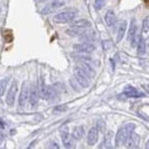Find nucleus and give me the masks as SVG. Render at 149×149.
I'll use <instances>...</instances> for the list:
<instances>
[{
    "label": "nucleus",
    "instance_id": "nucleus-25",
    "mask_svg": "<svg viewBox=\"0 0 149 149\" xmlns=\"http://www.w3.org/2000/svg\"><path fill=\"white\" fill-rule=\"evenodd\" d=\"M106 1L107 0H94V8L96 10L102 9L104 7V5H106Z\"/></svg>",
    "mask_w": 149,
    "mask_h": 149
},
{
    "label": "nucleus",
    "instance_id": "nucleus-27",
    "mask_svg": "<svg viewBox=\"0 0 149 149\" xmlns=\"http://www.w3.org/2000/svg\"><path fill=\"white\" fill-rule=\"evenodd\" d=\"M0 127H1V129H5V124L2 123V120H1V119H0Z\"/></svg>",
    "mask_w": 149,
    "mask_h": 149
},
{
    "label": "nucleus",
    "instance_id": "nucleus-22",
    "mask_svg": "<svg viewBox=\"0 0 149 149\" xmlns=\"http://www.w3.org/2000/svg\"><path fill=\"white\" fill-rule=\"evenodd\" d=\"M149 35V16L145 17L142 21V37H147Z\"/></svg>",
    "mask_w": 149,
    "mask_h": 149
},
{
    "label": "nucleus",
    "instance_id": "nucleus-2",
    "mask_svg": "<svg viewBox=\"0 0 149 149\" xmlns=\"http://www.w3.org/2000/svg\"><path fill=\"white\" fill-rule=\"evenodd\" d=\"M78 14V10L74 8H69V9H64L62 12H58L57 14L54 15L53 21L55 23L62 24V23H69L76 17V15Z\"/></svg>",
    "mask_w": 149,
    "mask_h": 149
},
{
    "label": "nucleus",
    "instance_id": "nucleus-10",
    "mask_svg": "<svg viewBox=\"0 0 149 149\" xmlns=\"http://www.w3.org/2000/svg\"><path fill=\"white\" fill-rule=\"evenodd\" d=\"M61 139H62L63 146L65 148H72L74 147V138L67 130L61 131Z\"/></svg>",
    "mask_w": 149,
    "mask_h": 149
},
{
    "label": "nucleus",
    "instance_id": "nucleus-17",
    "mask_svg": "<svg viewBox=\"0 0 149 149\" xmlns=\"http://www.w3.org/2000/svg\"><path fill=\"white\" fill-rule=\"evenodd\" d=\"M139 142H140V136L138 134H135V133H132L129 136V139L126 140L125 146L127 148H136L139 146Z\"/></svg>",
    "mask_w": 149,
    "mask_h": 149
},
{
    "label": "nucleus",
    "instance_id": "nucleus-14",
    "mask_svg": "<svg viewBox=\"0 0 149 149\" xmlns=\"http://www.w3.org/2000/svg\"><path fill=\"white\" fill-rule=\"evenodd\" d=\"M104 22H106V24H107V26H108V28H111V26H113V25L116 24V22H117V17H116V14H115V12H113V10L109 9V10H107V12H106V15H104Z\"/></svg>",
    "mask_w": 149,
    "mask_h": 149
},
{
    "label": "nucleus",
    "instance_id": "nucleus-13",
    "mask_svg": "<svg viewBox=\"0 0 149 149\" xmlns=\"http://www.w3.org/2000/svg\"><path fill=\"white\" fill-rule=\"evenodd\" d=\"M123 94H124L125 96H127V97H134V99H136V97H142V96H143V93H142V92H140L138 88H135V87H133V86H126V87L124 88Z\"/></svg>",
    "mask_w": 149,
    "mask_h": 149
},
{
    "label": "nucleus",
    "instance_id": "nucleus-23",
    "mask_svg": "<svg viewBox=\"0 0 149 149\" xmlns=\"http://www.w3.org/2000/svg\"><path fill=\"white\" fill-rule=\"evenodd\" d=\"M8 83H9V78H2L0 80V97L5 94V91L7 90V86H8Z\"/></svg>",
    "mask_w": 149,
    "mask_h": 149
},
{
    "label": "nucleus",
    "instance_id": "nucleus-24",
    "mask_svg": "<svg viewBox=\"0 0 149 149\" xmlns=\"http://www.w3.org/2000/svg\"><path fill=\"white\" fill-rule=\"evenodd\" d=\"M112 136H113V134H112V132H108L107 134H106V136H104V141H103V146L102 147H106V148H110L111 147V141H112Z\"/></svg>",
    "mask_w": 149,
    "mask_h": 149
},
{
    "label": "nucleus",
    "instance_id": "nucleus-5",
    "mask_svg": "<svg viewBox=\"0 0 149 149\" xmlns=\"http://www.w3.org/2000/svg\"><path fill=\"white\" fill-rule=\"evenodd\" d=\"M17 91H19V86H17V81L16 80H13L9 88H8V92L6 95V103L8 106H14L15 103V99H16V95H17Z\"/></svg>",
    "mask_w": 149,
    "mask_h": 149
},
{
    "label": "nucleus",
    "instance_id": "nucleus-3",
    "mask_svg": "<svg viewBox=\"0 0 149 149\" xmlns=\"http://www.w3.org/2000/svg\"><path fill=\"white\" fill-rule=\"evenodd\" d=\"M74 76L76 81L81 87H88L91 85V77L86 74L84 70H81L79 67H76L74 70Z\"/></svg>",
    "mask_w": 149,
    "mask_h": 149
},
{
    "label": "nucleus",
    "instance_id": "nucleus-6",
    "mask_svg": "<svg viewBox=\"0 0 149 149\" xmlns=\"http://www.w3.org/2000/svg\"><path fill=\"white\" fill-rule=\"evenodd\" d=\"M29 94H30V85L28 81H24L19 96V106L21 108H24L26 102L29 101Z\"/></svg>",
    "mask_w": 149,
    "mask_h": 149
},
{
    "label": "nucleus",
    "instance_id": "nucleus-18",
    "mask_svg": "<svg viewBox=\"0 0 149 149\" xmlns=\"http://www.w3.org/2000/svg\"><path fill=\"white\" fill-rule=\"evenodd\" d=\"M135 46H136V52H138L139 55L146 54V52H147V45H146V41H145V39H143L142 36H139L138 42H136Z\"/></svg>",
    "mask_w": 149,
    "mask_h": 149
},
{
    "label": "nucleus",
    "instance_id": "nucleus-1",
    "mask_svg": "<svg viewBox=\"0 0 149 149\" xmlns=\"http://www.w3.org/2000/svg\"><path fill=\"white\" fill-rule=\"evenodd\" d=\"M135 130V124L134 123H127L124 124L123 126L119 127V130L116 133V138H115V142H116V147H120L123 145H125L126 140L129 139L131 134Z\"/></svg>",
    "mask_w": 149,
    "mask_h": 149
},
{
    "label": "nucleus",
    "instance_id": "nucleus-9",
    "mask_svg": "<svg viewBox=\"0 0 149 149\" xmlns=\"http://www.w3.org/2000/svg\"><path fill=\"white\" fill-rule=\"evenodd\" d=\"M72 48H74V51L78 52V53L88 54V53H92L95 51V45H93L92 42H78V44H74Z\"/></svg>",
    "mask_w": 149,
    "mask_h": 149
},
{
    "label": "nucleus",
    "instance_id": "nucleus-8",
    "mask_svg": "<svg viewBox=\"0 0 149 149\" xmlns=\"http://www.w3.org/2000/svg\"><path fill=\"white\" fill-rule=\"evenodd\" d=\"M64 6V2L63 0H53L52 2H49L48 5H46L42 9H41V14L42 15H48L53 12H55L57 9H60L61 7Z\"/></svg>",
    "mask_w": 149,
    "mask_h": 149
},
{
    "label": "nucleus",
    "instance_id": "nucleus-4",
    "mask_svg": "<svg viewBox=\"0 0 149 149\" xmlns=\"http://www.w3.org/2000/svg\"><path fill=\"white\" fill-rule=\"evenodd\" d=\"M38 91H39V96H41L45 100H53L57 95V92H56L55 88L53 86L45 85L42 80L40 81V86H39Z\"/></svg>",
    "mask_w": 149,
    "mask_h": 149
},
{
    "label": "nucleus",
    "instance_id": "nucleus-29",
    "mask_svg": "<svg viewBox=\"0 0 149 149\" xmlns=\"http://www.w3.org/2000/svg\"><path fill=\"white\" fill-rule=\"evenodd\" d=\"M148 91H149V85H148Z\"/></svg>",
    "mask_w": 149,
    "mask_h": 149
},
{
    "label": "nucleus",
    "instance_id": "nucleus-28",
    "mask_svg": "<svg viewBox=\"0 0 149 149\" xmlns=\"http://www.w3.org/2000/svg\"><path fill=\"white\" fill-rule=\"evenodd\" d=\"M146 148H148V149H149V140L147 141V143H146Z\"/></svg>",
    "mask_w": 149,
    "mask_h": 149
},
{
    "label": "nucleus",
    "instance_id": "nucleus-26",
    "mask_svg": "<svg viewBox=\"0 0 149 149\" xmlns=\"http://www.w3.org/2000/svg\"><path fill=\"white\" fill-rule=\"evenodd\" d=\"M49 148H55V149H58L60 147H58V145H56V142H49V146H48Z\"/></svg>",
    "mask_w": 149,
    "mask_h": 149
},
{
    "label": "nucleus",
    "instance_id": "nucleus-16",
    "mask_svg": "<svg viewBox=\"0 0 149 149\" xmlns=\"http://www.w3.org/2000/svg\"><path fill=\"white\" fill-rule=\"evenodd\" d=\"M92 23L91 21L86 19H76V21H71V26H74V28H79V29H87V28H91Z\"/></svg>",
    "mask_w": 149,
    "mask_h": 149
},
{
    "label": "nucleus",
    "instance_id": "nucleus-20",
    "mask_svg": "<svg viewBox=\"0 0 149 149\" xmlns=\"http://www.w3.org/2000/svg\"><path fill=\"white\" fill-rule=\"evenodd\" d=\"M65 33L68 36H71V37H77V36H81L84 35V29H79V28H74V26H71L70 29H68L65 31Z\"/></svg>",
    "mask_w": 149,
    "mask_h": 149
},
{
    "label": "nucleus",
    "instance_id": "nucleus-21",
    "mask_svg": "<svg viewBox=\"0 0 149 149\" xmlns=\"http://www.w3.org/2000/svg\"><path fill=\"white\" fill-rule=\"evenodd\" d=\"M78 67H79L81 70H84L86 74L90 76V77H93L94 74H95V72H94V70H93V68H92V67L88 64V62H81V63H80Z\"/></svg>",
    "mask_w": 149,
    "mask_h": 149
},
{
    "label": "nucleus",
    "instance_id": "nucleus-19",
    "mask_svg": "<svg viewBox=\"0 0 149 149\" xmlns=\"http://www.w3.org/2000/svg\"><path fill=\"white\" fill-rule=\"evenodd\" d=\"M71 135H72V138H74V140H80V139H83V136L85 135V130H84V127H83V126H76V127H74Z\"/></svg>",
    "mask_w": 149,
    "mask_h": 149
},
{
    "label": "nucleus",
    "instance_id": "nucleus-7",
    "mask_svg": "<svg viewBox=\"0 0 149 149\" xmlns=\"http://www.w3.org/2000/svg\"><path fill=\"white\" fill-rule=\"evenodd\" d=\"M138 26H136V22L135 19H131L130 23V28H129V31H127V39L131 42V46L134 47L136 45V41H138Z\"/></svg>",
    "mask_w": 149,
    "mask_h": 149
},
{
    "label": "nucleus",
    "instance_id": "nucleus-15",
    "mask_svg": "<svg viewBox=\"0 0 149 149\" xmlns=\"http://www.w3.org/2000/svg\"><path fill=\"white\" fill-rule=\"evenodd\" d=\"M126 30H127V22L126 21H122L118 25V30H117V37H116V41L117 42H120L122 39L124 38L125 33H126Z\"/></svg>",
    "mask_w": 149,
    "mask_h": 149
},
{
    "label": "nucleus",
    "instance_id": "nucleus-11",
    "mask_svg": "<svg viewBox=\"0 0 149 149\" xmlns=\"http://www.w3.org/2000/svg\"><path fill=\"white\" fill-rule=\"evenodd\" d=\"M38 101H39V91H38V87L36 85H32L30 87V94H29V102H30V106L33 108L38 104Z\"/></svg>",
    "mask_w": 149,
    "mask_h": 149
},
{
    "label": "nucleus",
    "instance_id": "nucleus-12",
    "mask_svg": "<svg viewBox=\"0 0 149 149\" xmlns=\"http://www.w3.org/2000/svg\"><path fill=\"white\" fill-rule=\"evenodd\" d=\"M99 140V129L97 127H92L87 133V145L88 146H95V143Z\"/></svg>",
    "mask_w": 149,
    "mask_h": 149
}]
</instances>
